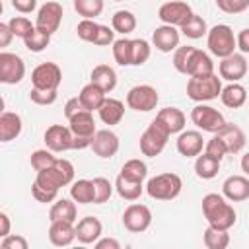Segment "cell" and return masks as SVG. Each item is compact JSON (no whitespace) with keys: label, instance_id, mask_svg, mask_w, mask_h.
<instances>
[{"label":"cell","instance_id":"obj_27","mask_svg":"<svg viewBox=\"0 0 249 249\" xmlns=\"http://www.w3.org/2000/svg\"><path fill=\"white\" fill-rule=\"evenodd\" d=\"M21 128H23V123L18 113L4 111L0 115V140L2 142H10V140L18 138L21 134Z\"/></svg>","mask_w":249,"mask_h":249},{"label":"cell","instance_id":"obj_7","mask_svg":"<svg viewBox=\"0 0 249 249\" xmlns=\"http://www.w3.org/2000/svg\"><path fill=\"white\" fill-rule=\"evenodd\" d=\"M169 136H171V134L154 119V121L148 124V128L142 132V136H140V152H142L144 156H148V158L160 156V154L163 152V148H165Z\"/></svg>","mask_w":249,"mask_h":249},{"label":"cell","instance_id":"obj_61","mask_svg":"<svg viewBox=\"0 0 249 249\" xmlns=\"http://www.w3.org/2000/svg\"><path fill=\"white\" fill-rule=\"evenodd\" d=\"M239 165H241V171H243L245 175H249V152H245V154L241 156Z\"/></svg>","mask_w":249,"mask_h":249},{"label":"cell","instance_id":"obj_10","mask_svg":"<svg viewBox=\"0 0 249 249\" xmlns=\"http://www.w3.org/2000/svg\"><path fill=\"white\" fill-rule=\"evenodd\" d=\"M152 224V210L146 204H128L123 212V226L132 233H142Z\"/></svg>","mask_w":249,"mask_h":249},{"label":"cell","instance_id":"obj_33","mask_svg":"<svg viewBox=\"0 0 249 249\" xmlns=\"http://www.w3.org/2000/svg\"><path fill=\"white\" fill-rule=\"evenodd\" d=\"M111 27L115 33H121V35L132 33L136 27V16L130 10H119L111 18Z\"/></svg>","mask_w":249,"mask_h":249},{"label":"cell","instance_id":"obj_13","mask_svg":"<svg viewBox=\"0 0 249 249\" xmlns=\"http://www.w3.org/2000/svg\"><path fill=\"white\" fill-rule=\"evenodd\" d=\"M191 16L193 10L187 2H165L158 10V18L163 21V25H171V27H181Z\"/></svg>","mask_w":249,"mask_h":249},{"label":"cell","instance_id":"obj_8","mask_svg":"<svg viewBox=\"0 0 249 249\" xmlns=\"http://www.w3.org/2000/svg\"><path fill=\"white\" fill-rule=\"evenodd\" d=\"M158 101H160L158 89L154 86H148V84L134 86L126 93V105H128V109L138 111V113H148V111L156 109Z\"/></svg>","mask_w":249,"mask_h":249},{"label":"cell","instance_id":"obj_59","mask_svg":"<svg viewBox=\"0 0 249 249\" xmlns=\"http://www.w3.org/2000/svg\"><path fill=\"white\" fill-rule=\"evenodd\" d=\"M93 138H84V136H74L72 140V150H84V148H91Z\"/></svg>","mask_w":249,"mask_h":249},{"label":"cell","instance_id":"obj_2","mask_svg":"<svg viewBox=\"0 0 249 249\" xmlns=\"http://www.w3.org/2000/svg\"><path fill=\"white\" fill-rule=\"evenodd\" d=\"M37 187L49 191V193H54L58 195V189L60 187H66V185H72L74 183V165L72 161L64 160V158H58L56 163L45 171H39L35 175V181H33Z\"/></svg>","mask_w":249,"mask_h":249},{"label":"cell","instance_id":"obj_5","mask_svg":"<svg viewBox=\"0 0 249 249\" xmlns=\"http://www.w3.org/2000/svg\"><path fill=\"white\" fill-rule=\"evenodd\" d=\"M222 78H218V74H208V76H195L189 78L187 82V95L189 99L196 101V103H204V101H212L222 93Z\"/></svg>","mask_w":249,"mask_h":249},{"label":"cell","instance_id":"obj_24","mask_svg":"<svg viewBox=\"0 0 249 249\" xmlns=\"http://www.w3.org/2000/svg\"><path fill=\"white\" fill-rule=\"evenodd\" d=\"M78 99H80V103H82V107H84L86 111L93 113V111H99V109H101V105L105 103L107 95H105V91H103L101 88H97L95 84L89 82V84H86V86L80 89Z\"/></svg>","mask_w":249,"mask_h":249},{"label":"cell","instance_id":"obj_43","mask_svg":"<svg viewBox=\"0 0 249 249\" xmlns=\"http://www.w3.org/2000/svg\"><path fill=\"white\" fill-rule=\"evenodd\" d=\"M49 43H51V35L39 31L37 27H35V31H33L27 39H23L25 49L31 51V53H41V51H45V49L49 47Z\"/></svg>","mask_w":249,"mask_h":249},{"label":"cell","instance_id":"obj_60","mask_svg":"<svg viewBox=\"0 0 249 249\" xmlns=\"http://www.w3.org/2000/svg\"><path fill=\"white\" fill-rule=\"evenodd\" d=\"M0 224H2V228H0V235H2V239H4V237L10 235V216H8L6 212H0Z\"/></svg>","mask_w":249,"mask_h":249},{"label":"cell","instance_id":"obj_47","mask_svg":"<svg viewBox=\"0 0 249 249\" xmlns=\"http://www.w3.org/2000/svg\"><path fill=\"white\" fill-rule=\"evenodd\" d=\"M193 51H195V47L185 45V47H179V49L173 53V66H175L177 72L187 74V66H189V60H191Z\"/></svg>","mask_w":249,"mask_h":249},{"label":"cell","instance_id":"obj_1","mask_svg":"<svg viewBox=\"0 0 249 249\" xmlns=\"http://www.w3.org/2000/svg\"><path fill=\"white\" fill-rule=\"evenodd\" d=\"M202 214L210 228L222 231H228L237 220L233 206L228 202V198H224V195L218 193H208L202 196Z\"/></svg>","mask_w":249,"mask_h":249},{"label":"cell","instance_id":"obj_51","mask_svg":"<svg viewBox=\"0 0 249 249\" xmlns=\"http://www.w3.org/2000/svg\"><path fill=\"white\" fill-rule=\"evenodd\" d=\"M0 249H29V245H27V239L23 235L14 233V235H8L2 239Z\"/></svg>","mask_w":249,"mask_h":249},{"label":"cell","instance_id":"obj_18","mask_svg":"<svg viewBox=\"0 0 249 249\" xmlns=\"http://www.w3.org/2000/svg\"><path fill=\"white\" fill-rule=\"evenodd\" d=\"M152 43L161 53H175L179 49V29L171 25H160L152 33Z\"/></svg>","mask_w":249,"mask_h":249},{"label":"cell","instance_id":"obj_23","mask_svg":"<svg viewBox=\"0 0 249 249\" xmlns=\"http://www.w3.org/2000/svg\"><path fill=\"white\" fill-rule=\"evenodd\" d=\"M76 239V226L70 222H51L49 241L54 247H66Z\"/></svg>","mask_w":249,"mask_h":249},{"label":"cell","instance_id":"obj_46","mask_svg":"<svg viewBox=\"0 0 249 249\" xmlns=\"http://www.w3.org/2000/svg\"><path fill=\"white\" fill-rule=\"evenodd\" d=\"M76 33L82 41L86 43H95L97 33H99V23H95L93 19H82L76 27Z\"/></svg>","mask_w":249,"mask_h":249},{"label":"cell","instance_id":"obj_21","mask_svg":"<svg viewBox=\"0 0 249 249\" xmlns=\"http://www.w3.org/2000/svg\"><path fill=\"white\" fill-rule=\"evenodd\" d=\"M101 231H103V226H101L99 218H95V216H86L76 224V239L84 245L99 241Z\"/></svg>","mask_w":249,"mask_h":249},{"label":"cell","instance_id":"obj_14","mask_svg":"<svg viewBox=\"0 0 249 249\" xmlns=\"http://www.w3.org/2000/svg\"><path fill=\"white\" fill-rule=\"evenodd\" d=\"M218 72H220V78L222 80H228L230 84H237L247 74V60H245L243 54L233 53L231 56L220 60Z\"/></svg>","mask_w":249,"mask_h":249},{"label":"cell","instance_id":"obj_19","mask_svg":"<svg viewBox=\"0 0 249 249\" xmlns=\"http://www.w3.org/2000/svg\"><path fill=\"white\" fill-rule=\"evenodd\" d=\"M224 198L231 202H241L249 198V179L245 175H230L222 185Z\"/></svg>","mask_w":249,"mask_h":249},{"label":"cell","instance_id":"obj_9","mask_svg":"<svg viewBox=\"0 0 249 249\" xmlns=\"http://www.w3.org/2000/svg\"><path fill=\"white\" fill-rule=\"evenodd\" d=\"M62 82V70L54 62H43L35 66L31 72V84L35 89H45V91H56Z\"/></svg>","mask_w":249,"mask_h":249},{"label":"cell","instance_id":"obj_36","mask_svg":"<svg viewBox=\"0 0 249 249\" xmlns=\"http://www.w3.org/2000/svg\"><path fill=\"white\" fill-rule=\"evenodd\" d=\"M179 31H181L185 37H189V39H200L202 35H208L206 21H204L202 16H198V14H193V16L179 27Z\"/></svg>","mask_w":249,"mask_h":249},{"label":"cell","instance_id":"obj_32","mask_svg":"<svg viewBox=\"0 0 249 249\" xmlns=\"http://www.w3.org/2000/svg\"><path fill=\"white\" fill-rule=\"evenodd\" d=\"M70 198L78 204H89L95 198V189H93V181L89 179H78L72 183L70 187Z\"/></svg>","mask_w":249,"mask_h":249},{"label":"cell","instance_id":"obj_16","mask_svg":"<svg viewBox=\"0 0 249 249\" xmlns=\"http://www.w3.org/2000/svg\"><path fill=\"white\" fill-rule=\"evenodd\" d=\"M91 150L95 156L109 160L119 152V136L109 128L97 130L93 136V142H91Z\"/></svg>","mask_w":249,"mask_h":249},{"label":"cell","instance_id":"obj_57","mask_svg":"<svg viewBox=\"0 0 249 249\" xmlns=\"http://www.w3.org/2000/svg\"><path fill=\"white\" fill-rule=\"evenodd\" d=\"M93 249H121V243L115 237H101L99 241H95Z\"/></svg>","mask_w":249,"mask_h":249},{"label":"cell","instance_id":"obj_12","mask_svg":"<svg viewBox=\"0 0 249 249\" xmlns=\"http://www.w3.org/2000/svg\"><path fill=\"white\" fill-rule=\"evenodd\" d=\"M62 21V6L58 2H45L39 12H37V19H35V27L47 35H53Z\"/></svg>","mask_w":249,"mask_h":249},{"label":"cell","instance_id":"obj_30","mask_svg":"<svg viewBox=\"0 0 249 249\" xmlns=\"http://www.w3.org/2000/svg\"><path fill=\"white\" fill-rule=\"evenodd\" d=\"M51 222H76V202L70 198H58L49 210Z\"/></svg>","mask_w":249,"mask_h":249},{"label":"cell","instance_id":"obj_20","mask_svg":"<svg viewBox=\"0 0 249 249\" xmlns=\"http://www.w3.org/2000/svg\"><path fill=\"white\" fill-rule=\"evenodd\" d=\"M156 121L169 132V134H181L183 132V128H185V113L181 111V109H177V107H163V109H160L158 111V115H156Z\"/></svg>","mask_w":249,"mask_h":249},{"label":"cell","instance_id":"obj_58","mask_svg":"<svg viewBox=\"0 0 249 249\" xmlns=\"http://www.w3.org/2000/svg\"><path fill=\"white\" fill-rule=\"evenodd\" d=\"M12 37H14V33H12V29H10V25H8V23H0V47H2V49L10 45Z\"/></svg>","mask_w":249,"mask_h":249},{"label":"cell","instance_id":"obj_41","mask_svg":"<svg viewBox=\"0 0 249 249\" xmlns=\"http://www.w3.org/2000/svg\"><path fill=\"white\" fill-rule=\"evenodd\" d=\"M56 160H58V158H54L51 150H35V152L31 154V158H29L31 167H33L37 173H39V171H45V169H49V167H53V165L56 163Z\"/></svg>","mask_w":249,"mask_h":249},{"label":"cell","instance_id":"obj_42","mask_svg":"<svg viewBox=\"0 0 249 249\" xmlns=\"http://www.w3.org/2000/svg\"><path fill=\"white\" fill-rule=\"evenodd\" d=\"M14 37H19V39H27L33 31H35V25L25 18V16H14L10 21H8Z\"/></svg>","mask_w":249,"mask_h":249},{"label":"cell","instance_id":"obj_28","mask_svg":"<svg viewBox=\"0 0 249 249\" xmlns=\"http://www.w3.org/2000/svg\"><path fill=\"white\" fill-rule=\"evenodd\" d=\"M91 84H95L105 93H109L117 88V72L109 64H97L91 70Z\"/></svg>","mask_w":249,"mask_h":249},{"label":"cell","instance_id":"obj_40","mask_svg":"<svg viewBox=\"0 0 249 249\" xmlns=\"http://www.w3.org/2000/svg\"><path fill=\"white\" fill-rule=\"evenodd\" d=\"M74 10L84 19H93L103 12V0H74Z\"/></svg>","mask_w":249,"mask_h":249},{"label":"cell","instance_id":"obj_62","mask_svg":"<svg viewBox=\"0 0 249 249\" xmlns=\"http://www.w3.org/2000/svg\"><path fill=\"white\" fill-rule=\"evenodd\" d=\"M72 249H86L84 245H78V247H72Z\"/></svg>","mask_w":249,"mask_h":249},{"label":"cell","instance_id":"obj_39","mask_svg":"<svg viewBox=\"0 0 249 249\" xmlns=\"http://www.w3.org/2000/svg\"><path fill=\"white\" fill-rule=\"evenodd\" d=\"M202 241L206 245V249H228L230 245V233L222 231V230H214V228H206L202 233Z\"/></svg>","mask_w":249,"mask_h":249},{"label":"cell","instance_id":"obj_50","mask_svg":"<svg viewBox=\"0 0 249 249\" xmlns=\"http://www.w3.org/2000/svg\"><path fill=\"white\" fill-rule=\"evenodd\" d=\"M56 97H58L56 91H45V89H35V88H31V93H29V99L35 105H53Z\"/></svg>","mask_w":249,"mask_h":249},{"label":"cell","instance_id":"obj_6","mask_svg":"<svg viewBox=\"0 0 249 249\" xmlns=\"http://www.w3.org/2000/svg\"><path fill=\"white\" fill-rule=\"evenodd\" d=\"M191 121L202 132H212V134H218L226 124L224 115L212 105H204V103H198L191 109Z\"/></svg>","mask_w":249,"mask_h":249},{"label":"cell","instance_id":"obj_55","mask_svg":"<svg viewBox=\"0 0 249 249\" xmlns=\"http://www.w3.org/2000/svg\"><path fill=\"white\" fill-rule=\"evenodd\" d=\"M12 6H14L18 12H21V14H31V12L35 10L37 2H35V0H14Z\"/></svg>","mask_w":249,"mask_h":249},{"label":"cell","instance_id":"obj_54","mask_svg":"<svg viewBox=\"0 0 249 249\" xmlns=\"http://www.w3.org/2000/svg\"><path fill=\"white\" fill-rule=\"evenodd\" d=\"M31 195H33V198H35V200H39V202H53V200L56 198V195H54V193H49V191H45V189L37 187L35 183L31 185Z\"/></svg>","mask_w":249,"mask_h":249},{"label":"cell","instance_id":"obj_17","mask_svg":"<svg viewBox=\"0 0 249 249\" xmlns=\"http://www.w3.org/2000/svg\"><path fill=\"white\" fill-rule=\"evenodd\" d=\"M204 146V138L198 130H183L177 136V152L185 158H198Z\"/></svg>","mask_w":249,"mask_h":249},{"label":"cell","instance_id":"obj_34","mask_svg":"<svg viewBox=\"0 0 249 249\" xmlns=\"http://www.w3.org/2000/svg\"><path fill=\"white\" fill-rule=\"evenodd\" d=\"M115 189H117L119 196L124 198V200H136V198L142 195V191H144L142 183L130 181V179H126V177H123V175H117V179H115Z\"/></svg>","mask_w":249,"mask_h":249},{"label":"cell","instance_id":"obj_56","mask_svg":"<svg viewBox=\"0 0 249 249\" xmlns=\"http://www.w3.org/2000/svg\"><path fill=\"white\" fill-rule=\"evenodd\" d=\"M235 41H237V49H239L241 53H249V27L241 29V31L237 33Z\"/></svg>","mask_w":249,"mask_h":249},{"label":"cell","instance_id":"obj_49","mask_svg":"<svg viewBox=\"0 0 249 249\" xmlns=\"http://www.w3.org/2000/svg\"><path fill=\"white\" fill-rule=\"evenodd\" d=\"M216 6L226 14H239L249 8V0H216Z\"/></svg>","mask_w":249,"mask_h":249},{"label":"cell","instance_id":"obj_48","mask_svg":"<svg viewBox=\"0 0 249 249\" xmlns=\"http://www.w3.org/2000/svg\"><path fill=\"white\" fill-rule=\"evenodd\" d=\"M204 154L210 156V158H214V160H218V161H222L224 156H228V150H226V144L214 134V136L206 142V146H204Z\"/></svg>","mask_w":249,"mask_h":249},{"label":"cell","instance_id":"obj_3","mask_svg":"<svg viewBox=\"0 0 249 249\" xmlns=\"http://www.w3.org/2000/svg\"><path fill=\"white\" fill-rule=\"evenodd\" d=\"M183 189V181L177 173L173 171H165V173H160L156 177H152L148 183H146V193L150 198H156V200H173L179 196Z\"/></svg>","mask_w":249,"mask_h":249},{"label":"cell","instance_id":"obj_38","mask_svg":"<svg viewBox=\"0 0 249 249\" xmlns=\"http://www.w3.org/2000/svg\"><path fill=\"white\" fill-rule=\"evenodd\" d=\"M113 58L121 66H132V39H117L113 43Z\"/></svg>","mask_w":249,"mask_h":249},{"label":"cell","instance_id":"obj_29","mask_svg":"<svg viewBox=\"0 0 249 249\" xmlns=\"http://www.w3.org/2000/svg\"><path fill=\"white\" fill-rule=\"evenodd\" d=\"M97 113H99V119L105 124H109V126L119 124L123 121V117H124V103L119 101V99H115V97H107L105 103L101 105V109Z\"/></svg>","mask_w":249,"mask_h":249},{"label":"cell","instance_id":"obj_35","mask_svg":"<svg viewBox=\"0 0 249 249\" xmlns=\"http://www.w3.org/2000/svg\"><path fill=\"white\" fill-rule=\"evenodd\" d=\"M220 171V161L206 156V154H200L196 160H195V173L196 177L200 179H214Z\"/></svg>","mask_w":249,"mask_h":249},{"label":"cell","instance_id":"obj_15","mask_svg":"<svg viewBox=\"0 0 249 249\" xmlns=\"http://www.w3.org/2000/svg\"><path fill=\"white\" fill-rule=\"evenodd\" d=\"M45 144H47V150L51 152H66V150H72V140H74V134L70 132L68 126H62V124H51L47 130H45Z\"/></svg>","mask_w":249,"mask_h":249},{"label":"cell","instance_id":"obj_44","mask_svg":"<svg viewBox=\"0 0 249 249\" xmlns=\"http://www.w3.org/2000/svg\"><path fill=\"white\" fill-rule=\"evenodd\" d=\"M152 47L146 39H132V66H140L150 58Z\"/></svg>","mask_w":249,"mask_h":249},{"label":"cell","instance_id":"obj_53","mask_svg":"<svg viewBox=\"0 0 249 249\" xmlns=\"http://www.w3.org/2000/svg\"><path fill=\"white\" fill-rule=\"evenodd\" d=\"M82 111H86L84 107H82V103H80V99L78 97H70L68 101H66V105H64V117L70 121L72 117H76L78 113H82Z\"/></svg>","mask_w":249,"mask_h":249},{"label":"cell","instance_id":"obj_45","mask_svg":"<svg viewBox=\"0 0 249 249\" xmlns=\"http://www.w3.org/2000/svg\"><path fill=\"white\" fill-rule=\"evenodd\" d=\"M93 181V189H95V198H93V204H103L111 198L113 195V185L109 183V179L105 177H95L91 179Z\"/></svg>","mask_w":249,"mask_h":249},{"label":"cell","instance_id":"obj_37","mask_svg":"<svg viewBox=\"0 0 249 249\" xmlns=\"http://www.w3.org/2000/svg\"><path fill=\"white\" fill-rule=\"evenodd\" d=\"M119 175L126 177V179H130V181H138V183H142V181L146 179V175H148V165H146L142 160L132 158V160H128V161L123 163Z\"/></svg>","mask_w":249,"mask_h":249},{"label":"cell","instance_id":"obj_25","mask_svg":"<svg viewBox=\"0 0 249 249\" xmlns=\"http://www.w3.org/2000/svg\"><path fill=\"white\" fill-rule=\"evenodd\" d=\"M208 74H214V62L204 51L195 47L189 66H187V76L195 78V76H208Z\"/></svg>","mask_w":249,"mask_h":249},{"label":"cell","instance_id":"obj_22","mask_svg":"<svg viewBox=\"0 0 249 249\" xmlns=\"http://www.w3.org/2000/svg\"><path fill=\"white\" fill-rule=\"evenodd\" d=\"M216 136L226 144L228 154H237V152H241L243 146H245V132H243L237 124H233V123H226L224 128H222Z\"/></svg>","mask_w":249,"mask_h":249},{"label":"cell","instance_id":"obj_26","mask_svg":"<svg viewBox=\"0 0 249 249\" xmlns=\"http://www.w3.org/2000/svg\"><path fill=\"white\" fill-rule=\"evenodd\" d=\"M68 128L74 136H84V138H93L95 136V121L89 111H82L76 117L68 121Z\"/></svg>","mask_w":249,"mask_h":249},{"label":"cell","instance_id":"obj_31","mask_svg":"<svg viewBox=\"0 0 249 249\" xmlns=\"http://www.w3.org/2000/svg\"><path fill=\"white\" fill-rule=\"evenodd\" d=\"M220 99L226 107L230 109H239L245 105L247 101V89L241 86V84H228L226 88H222V93H220Z\"/></svg>","mask_w":249,"mask_h":249},{"label":"cell","instance_id":"obj_4","mask_svg":"<svg viewBox=\"0 0 249 249\" xmlns=\"http://www.w3.org/2000/svg\"><path fill=\"white\" fill-rule=\"evenodd\" d=\"M206 47L220 60L231 56L235 53V49H237V41H235V35L231 31V27L226 25V23H218L212 29H208Z\"/></svg>","mask_w":249,"mask_h":249},{"label":"cell","instance_id":"obj_52","mask_svg":"<svg viewBox=\"0 0 249 249\" xmlns=\"http://www.w3.org/2000/svg\"><path fill=\"white\" fill-rule=\"evenodd\" d=\"M115 43V31L113 27L109 25H99V33H97V39L93 45L97 47H107V45H113Z\"/></svg>","mask_w":249,"mask_h":249},{"label":"cell","instance_id":"obj_11","mask_svg":"<svg viewBox=\"0 0 249 249\" xmlns=\"http://www.w3.org/2000/svg\"><path fill=\"white\" fill-rule=\"evenodd\" d=\"M23 76H25V62L21 60V56L2 51L0 53V82L16 86L23 80Z\"/></svg>","mask_w":249,"mask_h":249}]
</instances>
